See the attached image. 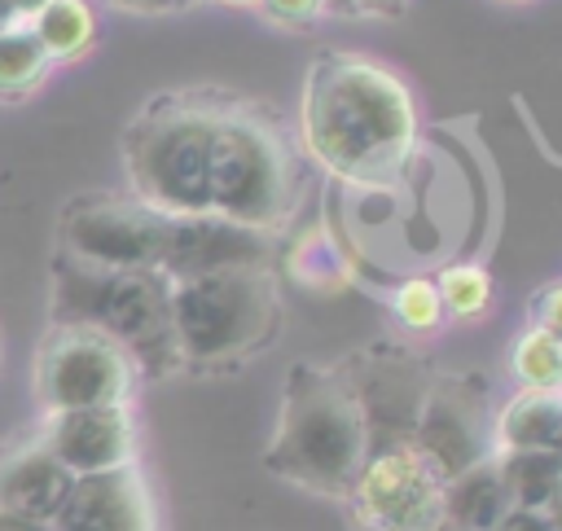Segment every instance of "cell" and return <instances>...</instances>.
Segmentation results:
<instances>
[{
  "label": "cell",
  "instance_id": "cell-1",
  "mask_svg": "<svg viewBox=\"0 0 562 531\" xmlns=\"http://www.w3.org/2000/svg\"><path fill=\"white\" fill-rule=\"evenodd\" d=\"M299 127L329 176L351 189H386L417 145V105L391 66L334 48L303 79Z\"/></svg>",
  "mask_w": 562,
  "mask_h": 531
},
{
  "label": "cell",
  "instance_id": "cell-2",
  "mask_svg": "<svg viewBox=\"0 0 562 531\" xmlns=\"http://www.w3.org/2000/svg\"><path fill=\"white\" fill-rule=\"evenodd\" d=\"M364 461H369L364 421H360V408H356L347 382L338 377V369L312 364V360L290 364L277 430L263 452L268 474L285 478L303 492L347 500Z\"/></svg>",
  "mask_w": 562,
  "mask_h": 531
},
{
  "label": "cell",
  "instance_id": "cell-3",
  "mask_svg": "<svg viewBox=\"0 0 562 531\" xmlns=\"http://www.w3.org/2000/svg\"><path fill=\"white\" fill-rule=\"evenodd\" d=\"M224 92L149 97L123 132L127 193L158 215H211V149Z\"/></svg>",
  "mask_w": 562,
  "mask_h": 531
},
{
  "label": "cell",
  "instance_id": "cell-4",
  "mask_svg": "<svg viewBox=\"0 0 562 531\" xmlns=\"http://www.w3.org/2000/svg\"><path fill=\"white\" fill-rule=\"evenodd\" d=\"M167 276L145 272H110L88 268L66 255H53V285H48V325H83L119 342L140 377H171L184 373L180 347L171 334V298Z\"/></svg>",
  "mask_w": 562,
  "mask_h": 531
},
{
  "label": "cell",
  "instance_id": "cell-5",
  "mask_svg": "<svg viewBox=\"0 0 562 531\" xmlns=\"http://www.w3.org/2000/svg\"><path fill=\"white\" fill-rule=\"evenodd\" d=\"M294 202L299 154L285 127L259 101L224 92L211 149V215L277 233Z\"/></svg>",
  "mask_w": 562,
  "mask_h": 531
},
{
  "label": "cell",
  "instance_id": "cell-6",
  "mask_svg": "<svg viewBox=\"0 0 562 531\" xmlns=\"http://www.w3.org/2000/svg\"><path fill=\"white\" fill-rule=\"evenodd\" d=\"M167 285L171 334L184 369L241 364L281 329V285L272 268H233Z\"/></svg>",
  "mask_w": 562,
  "mask_h": 531
},
{
  "label": "cell",
  "instance_id": "cell-7",
  "mask_svg": "<svg viewBox=\"0 0 562 531\" xmlns=\"http://www.w3.org/2000/svg\"><path fill=\"white\" fill-rule=\"evenodd\" d=\"M136 382L132 355L97 329L48 325L35 347V399L44 413L127 404Z\"/></svg>",
  "mask_w": 562,
  "mask_h": 531
},
{
  "label": "cell",
  "instance_id": "cell-8",
  "mask_svg": "<svg viewBox=\"0 0 562 531\" xmlns=\"http://www.w3.org/2000/svg\"><path fill=\"white\" fill-rule=\"evenodd\" d=\"M334 369L360 408L369 456L408 448L422 399L435 382L430 360L400 342H369V347L351 351L347 360H338Z\"/></svg>",
  "mask_w": 562,
  "mask_h": 531
},
{
  "label": "cell",
  "instance_id": "cell-9",
  "mask_svg": "<svg viewBox=\"0 0 562 531\" xmlns=\"http://www.w3.org/2000/svg\"><path fill=\"white\" fill-rule=\"evenodd\" d=\"M162 233L167 215L132 193H79L57 215V255L110 272H158Z\"/></svg>",
  "mask_w": 562,
  "mask_h": 531
},
{
  "label": "cell",
  "instance_id": "cell-10",
  "mask_svg": "<svg viewBox=\"0 0 562 531\" xmlns=\"http://www.w3.org/2000/svg\"><path fill=\"white\" fill-rule=\"evenodd\" d=\"M439 483H448L452 474L479 465L492 456V391L483 373H435L417 426H413V443H408Z\"/></svg>",
  "mask_w": 562,
  "mask_h": 531
},
{
  "label": "cell",
  "instance_id": "cell-11",
  "mask_svg": "<svg viewBox=\"0 0 562 531\" xmlns=\"http://www.w3.org/2000/svg\"><path fill=\"white\" fill-rule=\"evenodd\" d=\"M347 500L360 531H435L443 522V483L413 448L369 456Z\"/></svg>",
  "mask_w": 562,
  "mask_h": 531
},
{
  "label": "cell",
  "instance_id": "cell-12",
  "mask_svg": "<svg viewBox=\"0 0 562 531\" xmlns=\"http://www.w3.org/2000/svg\"><path fill=\"white\" fill-rule=\"evenodd\" d=\"M277 241L268 228H250L224 215H167L158 272L167 281L233 272V268H272Z\"/></svg>",
  "mask_w": 562,
  "mask_h": 531
},
{
  "label": "cell",
  "instance_id": "cell-13",
  "mask_svg": "<svg viewBox=\"0 0 562 531\" xmlns=\"http://www.w3.org/2000/svg\"><path fill=\"white\" fill-rule=\"evenodd\" d=\"M35 439H40V443L53 452V461L66 465L75 478L136 465V421H132V408H127V404L44 413Z\"/></svg>",
  "mask_w": 562,
  "mask_h": 531
},
{
  "label": "cell",
  "instance_id": "cell-14",
  "mask_svg": "<svg viewBox=\"0 0 562 531\" xmlns=\"http://www.w3.org/2000/svg\"><path fill=\"white\" fill-rule=\"evenodd\" d=\"M53 531H158L149 487L136 465L75 478L66 505L48 522Z\"/></svg>",
  "mask_w": 562,
  "mask_h": 531
},
{
  "label": "cell",
  "instance_id": "cell-15",
  "mask_svg": "<svg viewBox=\"0 0 562 531\" xmlns=\"http://www.w3.org/2000/svg\"><path fill=\"white\" fill-rule=\"evenodd\" d=\"M75 487V474L53 461V452L31 434L0 452V509L53 522Z\"/></svg>",
  "mask_w": 562,
  "mask_h": 531
},
{
  "label": "cell",
  "instance_id": "cell-16",
  "mask_svg": "<svg viewBox=\"0 0 562 531\" xmlns=\"http://www.w3.org/2000/svg\"><path fill=\"white\" fill-rule=\"evenodd\" d=\"M514 509L496 461H479L443 483V522L452 531H496Z\"/></svg>",
  "mask_w": 562,
  "mask_h": 531
},
{
  "label": "cell",
  "instance_id": "cell-17",
  "mask_svg": "<svg viewBox=\"0 0 562 531\" xmlns=\"http://www.w3.org/2000/svg\"><path fill=\"white\" fill-rule=\"evenodd\" d=\"M558 434H562V391H527V386H518L492 413V452L553 448Z\"/></svg>",
  "mask_w": 562,
  "mask_h": 531
},
{
  "label": "cell",
  "instance_id": "cell-18",
  "mask_svg": "<svg viewBox=\"0 0 562 531\" xmlns=\"http://www.w3.org/2000/svg\"><path fill=\"white\" fill-rule=\"evenodd\" d=\"M505 492L514 509H544L562 492V456L553 448H518V452H492Z\"/></svg>",
  "mask_w": 562,
  "mask_h": 531
},
{
  "label": "cell",
  "instance_id": "cell-19",
  "mask_svg": "<svg viewBox=\"0 0 562 531\" xmlns=\"http://www.w3.org/2000/svg\"><path fill=\"white\" fill-rule=\"evenodd\" d=\"M31 31L53 61H75L97 39V13L88 9V0H48L31 18Z\"/></svg>",
  "mask_w": 562,
  "mask_h": 531
},
{
  "label": "cell",
  "instance_id": "cell-20",
  "mask_svg": "<svg viewBox=\"0 0 562 531\" xmlns=\"http://www.w3.org/2000/svg\"><path fill=\"white\" fill-rule=\"evenodd\" d=\"M48 70H53V57L35 39L31 22H13L9 31H0V97L4 101L35 92Z\"/></svg>",
  "mask_w": 562,
  "mask_h": 531
},
{
  "label": "cell",
  "instance_id": "cell-21",
  "mask_svg": "<svg viewBox=\"0 0 562 531\" xmlns=\"http://www.w3.org/2000/svg\"><path fill=\"white\" fill-rule=\"evenodd\" d=\"M285 268L303 281V285H316V290H329V285H347L351 281V268L338 250V241L329 233H303L294 246H285Z\"/></svg>",
  "mask_w": 562,
  "mask_h": 531
},
{
  "label": "cell",
  "instance_id": "cell-22",
  "mask_svg": "<svg viewBox=\"0 0 562 531\" xmlns=\"http://www.w3.org/2000/svg\"><path fill=\"white\" fill-rule=\"evenodd\" d=\"M509 369L527 391H562V342L527 325L509 351Z\"/></svg>",
  "mask_w": 562,
  "mask_h": 531
},
{
  "label": "cell",
  "instance_id": "cell-23",
  "mask_svg": "<svg viewBox=\"0 0 562 531\" xmlns=\"http://www.w3.org/2000/svg\"><path fill=\"white\" fill-rule=\"evenodd\" d=\"M435 290H439L443 316H457V320H474L492 303V276L479 263H448L435 276Z\"/></svg>",
  "mask_w": 562,
  "mask_h": 531
},
{
  "label": "cell",
  "instance_id": "cell-24",
  "mask_svg": "<svg viewBox=\"0 0 562 531\" xmlns=\"http://www.w3.org/2000/svg\"><path fill=\"white\" fill-rule=\"evenodd\" d=\"M391 312L408 334H435L443 325V303L430 276H408L391 294Z\"/></svg>",
  "mask_w": 562,
  "mask_h": 531
},
{
  "label": "cell",
  "instance_id": "cell-25",
  "mask_svg": "<svg viewBox=\"0 0 562 531\" xmlns=\"http://www.w3.org/2000/svg\"><path fill=\"white\" fill-rule=\"evenodd\" d=\"M255 9H259L268 22H277V26L303 31V26H312V22L329 9V0H255Z\"/></svg>",
  "mask_w": 562,
  "mask_h": 531
},
{
  "label": "cell",
  "instance_id": "cell-26",
  "mask_svg": "<svg viewBox=\"0 0 562 531\" xmlns=\"http://www.w3.org/2000/svg\"><path fill=\"white\" fill-rule=\"evenodd\" d=\"M531 325L562 342V281H553L549 290L536 294V320Z\"/></svg>",
  "mask_w": 562,
  "mask_h": 531
},
{
  "label": "cell",
  "instance_id": "cell-27",
  "mask_svg": "<svg viewBox=\"0 0 562 531\" xmlns=\"http://www.w3.org/2000/svg\"><path fill=\"white\" fill-rule=\"evenodd\" d=\"M496 531H553V527H549L544 509H509Z\"/></svg>",
  "mask_w": 562,
  "mask_h": 531
},
{
  "label": "cell",
  "instance_id": "cell-28",
  "mask_svg": "<svg viewBox=\"0 0 562 531\" xmlns=\"http://www.w3.org/2000/svg\"><path fill=\"white\" fill-rule=\"evenodd\" d=\"M110 9H123V13H171L180 9V0H105Z\"/></svg>",
  "mask_w": 562,
  "mask_h": 531
},
{
  "label": "cell",
  "instance_id": "cell-29",
  "mask_svg": "<svg viewBox=\"0 0 562 531\" xmlns=\"http://www.w3.org/2000/svg\"><path fill=\"white\" fill-rule=\"evenodd\" d=\"M404 0H329V9H351V13H395Z\"/></svg>",
  "mask_w": 562,
  "mask_h": 531
},
{
  "label": "cell",
  "instance_id": "cell-30",
  "mask_svg": "<svg viewBox=\"0 0 562 531\" xmlns=\"http://www.w3.org/2000/svg\"><path fill=\"white\" fill-rule=\"evenodd\" d=\"M0 531H53V527H48V522H35V518H22V513L0 509Z\"/></svg>",
  "mask_w": 562,
  "mask_h": 531
},
{
  "label": "cell",
  "instance_id": "cell-31",
  "mask_svg": "<svg viewBox=\"0 0 562 531\" xmlns=\"http://www.w3.org/2000/svg\"><path fill=\"white\" fill-rule=\"evenodd\" d=\"M9 4H13V13H18L22 22H31V18H35V13H40L48 0H9Z\"/></svg>",
  "mask_w": 562,
  "mask_h": 531
},
{
  "label": "cell",
  "instance_id": "cell-32",
  "mask_svg": "<svg viewBox=\"0 0 562 531\" xmlns=\"http://www.w3.org/2000/svg\"><path fill=\"white\" fill-rule=\"evenodd\" d=\"M544 518H549V527H553V531H562V492L544 505Z\"/></svg>",
  "mask_w": 562,
  "mask_h": 531
},
{
  "label": "cell",
  "instance_id": "cell-33",
  "mask_svg": "<svg viewBox=\"0 0 562 531\" xmlns=\"http://www.w3.org/2000/svg\"><path fill=\"white\" fill-rule=\"evenodd\" d=\"M13 22H22V18L13 13V4H9V0H0V31H9Z\"/></svg>",
  "mask_w": 562,
  "mask_h": 531
},
{
  "label": "cell",
  "instance_id": "cell-34",
  "mask_svg": "<svg viewBox=\"0 0 562 531\" xmlns=\"http://www.w3.org/2000/svg\"><path fill=\"white\" fill-rule=\"evenodd\" d=\"M220 4H237V9H246V4H255V0H220Z\"/></svg>",
  "mask_w": 562,
  "mask_h": 531
},
{
  "label": "cell",
  "instance_id": "cell-35",
  "mask_svg": "<svg viewBox=\"0 0 562 531\" xmlns=\"http://www.w3.org/2000/svg\"><path fill=\"white\" fill-rule=\"evenodd\" d=\"M553 452H558V456H562V434H558V443H553Z\"/></svg>",
  "mask_w": 562,
  "mask_h": 531
},
{
  "label": "cell",
  "instance_id": "cell-36",
  "mask_svg": "<svg viewBox=\"0 0 562 531\" xmlns=\"http://www.w3.org/2000/svg\"><path fill=\"white\" fill-rule=\"evenodd\" d=\"M184 4H193V0H180V9H184Z\"/></svg>",
  "mask_w": 562,
  "mask_h": 531
}]
</instances>
